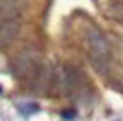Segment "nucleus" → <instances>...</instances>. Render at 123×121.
<instances>
[{"label":"nucleus","instance_id":"f257e3e1","mask_svg":"<svg viewBox=\"0 0 123 121\" xmlns=\"http://www.w3.org/2000/svg\"><path fill=\"white\" fill-rule=\"evenodd\" d=\"M83 37H85L86 53H88V59L92 62L94 70L99 72V73H107L108 66H110V46H108L107 37L94 24H88L85 28Z\"/></svg>","mask_w":123,"mask_h":121},{"label":"nucleus","instance_id":"f03ea898","mask_svg":"<svg viewBox=\"0 0 123 121\" xmlns=\"http://www.w3.org/2000/svg\"><path fill=\"white\" fill-rule=\"evenodd\" d=\"M39 62H41V51L37 48H33V46H26L24 50H20L13 57L11 68H13L15 75L24 77L39 70Z\"/></svg>","mask_w":123,"mask_h":121},{"label":"nucleus","instance_id":"7ed1b4c3","mask_svg":"<svg viewBox=\"0 0 123 121\" xmlns=\"http://www.w3.org/2000/svg\"><path fill=\"white\" fill-rule=\"evenodd\" d=\"M20 33V22L18 20H6V22H0V50L9 46L13 40L18 37Z\"/></svg>","mask_w":123,"mask_h":121},{"label":"nucleus","instance_id":"20e7f679","mask_svg":"<svg viewBox=\"0 0 123 121\" xmlns=\"http://www.w3.org/2000/svg\"><path fill=\"white\" fill-rule=\"evenodd\" d=\"M99 7H101L103 15L108 18L123 22V2L121 0H99Z\"/></svg>","mask_w":123,"mask_h":121},{"label":"nucleus","instance_id":"39448f33","mask_svg":"<svg viewBox=\"0 0 123 121\" xmlns=\"http://www.w3.org/2000/svg\"><path fill=\"white\" fill-rule=\"evenodd\" d=\"M18 108H20L22 114H33V112L39 110V105H35V103H24V105H20Z\"/></svg>","mask_w":123,"mask_h":121},{"label":"nucleus","instance_id":"423d86ee","mask_svg":"<svg viewBox=\"0 0 123 121\" xmlns=\"http://www.w3.org/2000/svg\"><path fill=\"white\" fill-rule=\"evenodd\" d=\"M62 117H64V119H74V117H75V112L74 110H64L62 112Z\"/></svg>","mask_w":123,"mask_h":121}]
</instances>
